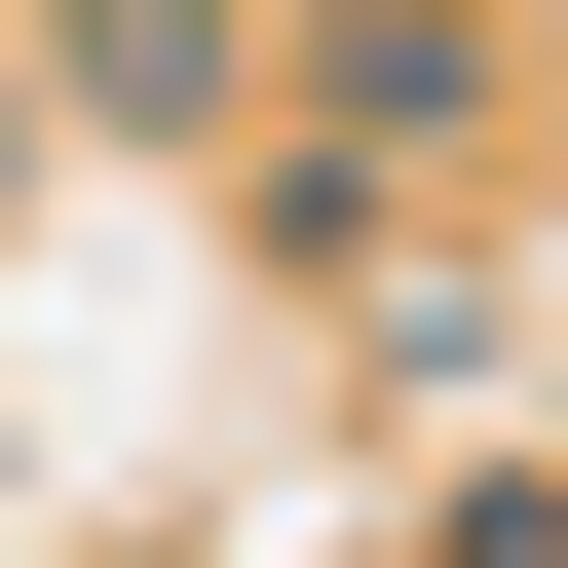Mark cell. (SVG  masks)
<instances>
[{
	"mask_svg": "<svg viewBox=\"0 0 568 568\" xmlns=\"http://www.w3.org/2000/svg\"><path fill=\"white\" fill-rule=\"evenodd\" d=\"M77 114H227V0H77Z\"/></svg>",
	"mask_w": 568,
	"mask_h": 568,
	"instance_id": "6da1fadb",
	"label": "cell"
}]
</instances>
